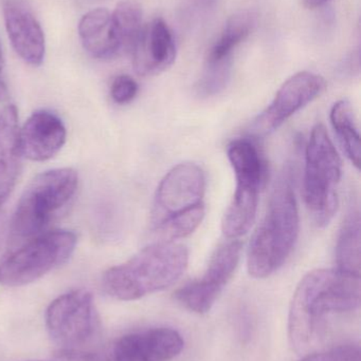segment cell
Here are the masks:
<instances>
[{"mask_svg":"<svg viewBox=\"0 0 361 361\" xmlns=\"http://www.w3.org/2000/svg\"><path fill=\"white\" fill-rule=\"evenodd\" d=\"M360 299V276L338 269L307 274L295 290L288 316V336L295 349H307L319 336L326 316L356 311Z\"/></svg>","mask_w":361,"mask_h":361,"instance_id":"1","label":"cell"},{"mask_svg":"<svg viewBox=\"0 0 361 361\" xmlns=\"http://www.w3.org/2000/svg\"><path fill=\"white\" fill-rule=\"evenodd\" d=\"M300 216L292 171L284 169L276 182L266 214L252 235L247 252L248 273L264 279L279 271L298 241Z\"/></svg>","mask_w":361,"mask_h":361,"instance_id":"2","label":"cell"},{"mask_svg":"<svg viewBox=\"0 0 361 361\" xmlns=\"http://www.w3.org/2000/svg\"><path fill=\"white\" fill-rule=\"evenodd\" d=\"M189 250L174 241L150 244L126 262L104 273L106 294L122 301H133L173 286L186 271Z\"/></svg>","mask_w":361,"mask_h":361,"instance_id":"3","label":"cell"},{"mask_svg":"<svg viewBox=\"0 0 361 361\" xmlns=\"http://www.w3.org/2000/svg\"><path fill=\"white\" fill-rule=\"evenodd\" d=\"M206 176L194 163L174 166L159 183L152 210V226L162 241L194 233L206 214Z\"/></svg>","mask_w":361,"mask_h":361,"instance_id":"4","label":"cell"},{"mask_svg":"<svg viewBox=\"0 0 361 361\" xmlns=\"http://www.w3.org/2000/svg\"><path fill=\"white\" fill-rule=\"evenodd\" d=\"M78 177L72 169H57L36 176L25 187L10 225L12 243H23L45 233L51 221L73 199Z\"/></svg>","mask_w":361,"mask_h":361,"instance_id":"5","label":"cell"},{"mask_svg":"<svg viewBox=\"0 0 361 361\" xmlns=\"http://www.w3.org/2000/svg\"><path fill=\"white\" fill-rule=\"evenodd\" d=\"M341 159L324 125L312 129L305 150L303 197L318 227L332 222L338 207Z\"/></svg>","mask_w":361,"mask_h":361,"instance_id":"6","label":"cell"},{"mask_svg":"<svg viewBox=\"0 0 361 361\" xmlns=\"http://www.w3.org/2000/svg\"><path fill=\"white\" fill-rule=\"evenodd\" d=\"M235 171V195L225 212L222 231L228 239H239L251 228L258 212L265 166L259 148L249 139L233 140L227 148Z\"/></svg>","mask_w":361,"mask_h":361,"instance_id":"7","label":"cell"},{"mask_svg":"<svg viewBox=\"0 0 361 361\" xmlns=\"http://www.w3.org/2000/svg\"><path fill=\"white\" fill-rule=\"evenodd\" d=\"M21 244L0 261L2 286H27L65 263L76 250V235L59 229L40 233Z\"/></svg>","mask_w":361,"mask_h":361,"instance_id":"8","label":"cell"},{"mask_svg":"<svg viewBox=\"0 0 361 361\" xmlns=\"http://www.w3.org/2000/svg\"><path fill=\"white\" fill-rule=\"evenodd\" d=\"M46 326L63 355L85 351L99 330L93 295L76 290L57 297L47 310Z\"/></svg>","mask_w":361,"mask_h":361,"instance_id":"9","label":"cell"},{"mask_svg":"<svg viewBox=\"0 0 361 361\" xmlns=\"http://www.w3.org/2000/svg\"><path fill=\"white\" fill-rule=\"evenodd\" d=\"M177 331L156 328L131 333L97 349L65 355L74 361H170L184 349Z\"/></svg>","mask_w":361,"mask_h":361,"instance_id":"10","label":"cell"},{"mask_svg":"<svg viewBox=\"0 0 361 361\" xmlns=\"http://www.w3.org/2000/svg\"><path fill=\"white\" fill-rule=\"evenodd\" d=\"M241 252L242 244L237 240L218 246L203 277L177 290L176 300L193 313L207 314L235 275Z\"/></svg>","mask_w":361,"mask_h":361,"instance_id":"11","label":"cell"},{"mask_svg":"<svg viewBox=\"0 0 361 361\" xmlns=\"http://www.w3.org/2000/svg\"><path fill=\"white\" fill-rule=\"evenodd\" d=\"M326 87V80L319 74L309 71L295 74L282 85L271 105L254 121L250 133L256 137L271 135L317 99Z\"/></svg>","mask_w":361,"mask_h":361,"instance_id":"12","label":"cell"},{"mask_svg":"<svg viewBox=\"0 0 361 361\" xmlns=\"http://www.w3.org/2000/svg\"><path fill=\"white\" fill-rule=\"evenodd\" d=\"M176 44L169 25L161 18L142 27L131 50L133 66L140 76H154L169 69L176 59Z\"/></svg>","mask_w":361,"mask_h":361,"instance_id":"13","label":"cell"},{"mask_svg":"<svg viewBox=\"0 0 361 361\" xmlns=\"http://www.w3.org/2000/svg\"><path fill=\"white\" fill-rule=\"evenodd\" d=\"M67 131L63 121L47 110L34 112L19 129L21 156L34 162L52 159L65 145Z\"/></svg>","mask_w":361,"mask_h":361,"instance_id":"14","label":"cell"},{"mask_svg":"<svg viewBox=\"0 0 361 361\" xmlns=\"http://www.w3.org/2000/svg\"><path fill=\"white\" fill-rule=\"evenodd\" d=\"M2 10L15 52L29 65L40 66L44 61L46 42L44 31L33 13L20 0H4Z\"/></svg>","mask_w":361,"mask_h":361,"instance_id":"15","label":"cell"},{"mask_svg":"<svg viewBox=\"0 0 361 361\" xmlns=\"http://www.w3.org/2000/svg\"><path fill=\"white\" fill-rule=\"evenodd\" d=\"M18 114L14 105L0 111V206L10 197L21 167Z\"/></svg>","mask_w":361,"mask_h":361,"instance_id":"16","label":"cell"},{"mask_svg":"<svg viewBox=\"0 0 361 361\" xmlns=\"http://www.w3.org/2000/svg\"><path fill=\"white\" fill-rule=\"evenodd\" d=\"M78 35L85 50L97 59H110L122 52L112 13L106 8L89 11L78 23Z\"/></svg>","mask_w":361,"mask_h":361,"instance_id":"17","label":"cell"},{"mask_svg":"<svg viewBox=\"0 0 361 361\" xmlns=\"http://www.w3.org/2000/svg\"><path fill=\"white\" fill-rule=\"evenodd\" d=\"M337 269L360 276V212L353 201L350 206L337 238Z\"/></svg>","mask_w":361,"mask_h":361,"instance_id":"18","label":"cell"},{"mask_svg":"<svg viewBox=\"0 0 361 361\" xmlns=\"http://www.w3.org/2000/svg\"><path fill=\"white\" fill-rule=\"evenodd\" d=\"M258 23V14L244 10L235 13L227 20L222 35L210 49L206 61H223L232 59L235 49L254 31Z\"/></svg>","mask_w":361,"mask_h":361,"instance_id":"19","label":"cell"},{"mask_svg":"<svg viewBox=\"0 0 361 361\" xmlns=\"http://www.w3.org/2000/svg\"><path fill=\"white\" fill-rule=\"evenodd\" d=\"M330 120L345 154L352 164L360 169V135L352 104L348 99L336 102L331 108Z\"/></svg>","mask_w":361,"mask_h":361,"instance_id":"20","label":"cell"},{"mask_svg":"<svg viewBox=\"0 0 361 361\" xmlns=\"http://www.w3.org/2000/svg\"><path fill=\"white\" fill-rule=\"evenodd\" d=\"M112 16L122 52H131L143 27L141 6L133 0H124L119 2Z\"/></svg>","mask_w":361,"mask_h":361,"instance_id":"21","label":"cell"},{"mask_svg":"<svg viewBox=\"0 0 361 361\" xmlns=\"http://www.w3.org/2000/svg\"><path fill=\"white\" fill-rule=\"evenodd\" d=\"M232 59L223 61H206L203 74L197 82L196 90L203 97H214L222 92L230 80Z\"/></svg>","mask_w":361,"mask_h":361,"instance_id":"22","label":"cell"},{"mask_svg":"<svg viewBox=\"0 0 361 361\" xmlns=\"http://www.w3.org/2000/svg\"><path fill=\"white\" fill-rule=\"evenodd\" d=\"M138 87L137 82L129 75H118L112 80L110 87V97L112 101L118 105H126L131 103L137 97Z\"/></svg>","mask_w":361,"mask_h":361,"instance_id":"23","label":"cell"},{"mask_svg":"<svg viewBox=\"0 0 361 361\" xmlns=\"http://www.w3.org/2000/svg\"><path fill=\"white\" fill-rule=\"evenodd\" d=\"M300 361H361L360 347L343 345L324 352L309 354Z\"/></svg>","mask_w":361,"mask_h":361,"instance_id":"24","label":"cell"},{"mask_svg":"<svg viewBox=\"0 0 361 361\" xmlns=\"http://www.w3.org/2000/svg\"><path fill=\"white\" fill-rule=\"evenodd\" d=\"M2 70H4V55H2V49L0 46V102H4L8 97V88L6 82L2 80Z\"/></svg>","mask_w":361,"mask_h":361,"instance_id":"25","label":"cell"},{"mask_svg":"<svg viewBox=\"0 0 361 361\" xmlns=\"http://www.w3.org/2000/svg\"><path fill=\"white\" fill-rule=\"evenodd\" d=\"M301 1H302V4L305 8L313 10V8H317L319 6H324L330 0H301Z\"/></svg>","mask_w":361,"mask_h":361,"instance_id":"26","label":"cell"},{"mask_svg":"<svg viewBox=\"0 0 361 361\" xmlns=\"http://www.w3.org/2000/svg\"><path fill=\"white\" fill-rule=\"evenodd\" d=\"M197 8H211L215 4L216 0H191Z\"/></svg>","mask_w":361,"mask_h":361,"instance_id":"27","label":"cell"},{"mask_svg":"<svg viewBox=\"0 0 361 361\" xmlns=\"http://www.w3.org/2000/svg\"><path fill=\"white\" fill-rule=\"evenodd\" d=\"M36 361H44V360H36Z\"/></svg>","mask_w":361,"mask_h":361,"instance_id":"28","label":"cell"}]
</instances>
